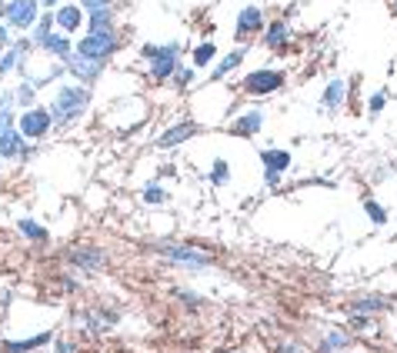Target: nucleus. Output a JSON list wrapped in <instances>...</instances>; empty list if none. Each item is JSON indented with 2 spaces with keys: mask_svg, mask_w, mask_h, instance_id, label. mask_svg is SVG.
I'll return each instance as SVG.
<instances>
[{
  "mask_svg": "<svg viewBox=\"0 0 397 353\" xmlns=\"http://www.w3.org/2000/svg\"><path fill=\"white\" fill-rule=\"evenodd\" d=\"M244 47H241V50H234V54H227V57H224V61L217 63L214 67V80H220V77H227L230 70H237V67H241V61H244Z\"/></svg>",
  "mask_w": 397,
  "mask_h": 353,
  "instance_id": "4be33fe9",
  "label": "nucleus"
},
{
  "mask_svg": "<svg viewBox=\"0 0 397 353\" xmlns=\"http://www.w3.org/2000/svg\"><path fill=\"white\" fill-rule=\"evenodd\" d=\"M87 33H100V31H114V14H110V7H100V10H91L87 17Z\"/></svg>",
  "mask_w": 397,
  "mask_h": 353,
  "instance_id": "6ab92c4d",
  "label": "nucleus"
},
{
  "mask_svg": "<svg viewBox=\"0 0 397 353\" xmlns=\"http://www.w3.org/2000/svg\"><path fill=\"white\" fill-rule=\"evenodd\" d=\"M347 340L351 337H344V334H327V347H331V350H340V347H347Z\"/></svg>",
  "mask_w": 397,
  "mask_h": 353,
  "instance_id": "7c9ffc66",
  "label": "nucleus"
},
{
  "mask_svg": "<svg viewBox=\"0 0 397 353\" xmlns=\"http://www.w3.org/2000/svg\"><path fill=\"white\" fill-rule=\"evenodd\" d=\"M381 107H384V93H374V97H370V113H377Z\"/></svg>",
  "mask_w": 397,
  "mask_h": 353,
  "instance_id": "f704fd0d",
  "label": "nucleus"
},
{
  "mask_svg": "<svg viewBox=\"0 0 397 353\" xmlns=\"http://www.w3.org/2000/svg\"><path fill=\"white\" fill-rule=\"evenodd\" d=\"M50 27H54V17H40L31 27V44H44L47 37H50Z\"/></svg>",
  "mask_w": 397,
  "mask_h": 353,
  "instance_id": "393cba45",
  "label": "nucleus"
},
{
  "mask_svg": "<svg viewBox=\"0 0 397 353\" xmlns=\"http://www.w3.org/2000/svg\"><path fill=\"white\" fill-rule=\"evenodd\" d=\"M160 253H164L167 260L183 263V267H194V270H200V267H211V263H214L207 253H200V250H194V246H174V244H167V246H160Z\"/></svg>",
  "mask_w": 397,
  "mask_h": 353,
  "instance_id": "0eeeda50",
  "label": "nucleus"
},
{
  "mask_svg": "<svg viewBox=\"0 0 397 353\" xmlns=\"http://www.w3.org/2000/svg\"><path fill=\"white\" fill-rule=\"evenodd\" d=\"M344 93H347V84H344V80H331L327 91H324V107L337 110L340 104H344Z\"/></svg>",
  "mask_w": 397,
  "mask_h": 353,
  "instance_id": "aec40b11",
  "label": "nucleus"
},
{
  "mask_svg": "<svg viewBox=\"0 0 397 353\" xmlns=\"http://www.w3.org/2000/svg\"><path fill=\"white\" fill-rule=\"evenodd\" d=\"M40 3H47V7H54V3H61V0H40Z\"/></svg>",
  "mask_w": 397,
  "mask_h": 353,
  "instance_id": "4c0bfd02",
  "label": "nucleus"
},
{
  "mask_svg": "<svg viewBox=\"0 0 397 353\" xmlns=\"http://www.w3.org/2000/svg\"><path fill=\"white\" fill-rule=\"evenodd\" d=\"M284 87V74L280 70H254V74H247L244 77V91L254 93V97H267V93H274Z\"/></svg>",
  "mask_w": 397,
  "mask_h": 353,
  "instance_id": "423d86ee",
  "label": "nucleus"
},
{
  "mask_svg": "<svg viewBox=\"0 0 397 353\" xmlns=\"http://www.w3.org/2000/svg\"><path fill=\"white\" fill-rule=\"evenodd\" d=\"M260 123H264V117H260L257 110H250V113H244V117H237V120L230 123V134H241V137H250V134H257Z\"/></svg>",
  "mask_w": 397,
  "mask_h": 353,
  "instance_id": "a211bd4d",
  "label": "nucleus"
},
{
  "mask_svg": "<svg viewBox=\"0 0 397 353\" xmlns=\"http://www.w3.org/2000/svg\"><path fill=\"white\" fill-rule=\"evenodd\" d=\"M194 134H197V123L183 120V123H177V127H170L167 134H160V137H157V147H174V143L194 137Z\"/></svg>",
  "mask_w": 397,
  "mask_h": 353,
  "instance_id": "4468645a",
  "label": "nucleus"
},
{
  "mask_svg": "<svg viewBox=\"0 0 397 353\" xmlns=\"http://www.w3.org/2000/svg\"><path fill=\"white\" fill-rule=\"evenodd\" d=\"M114 50H117V33H114V31L87 33V37L74 47L77 57H84V61H97V63H104Z\"/></svg>",
  "mask_w": 397,
  "mask_h": 353,
  "instance_id": "f03ea898",
  "label": "nucleus"
},
{
  "mask_svg": "<svg viewBox=\"0 0 397 353\" xmlns=\"http://www.w3.org/2000/svg\"><path fill=\"white\" fill-rule=\"evenodd\" d=\"M227 177H230V167H227V160H214V167H211V184H227Z\"/></svg>",
  "mask_w": 397,
  "mask_h": 353,
  "instance_id": "cd10ccee",
  "label": "nucleus"
},
{
  "mask_svg": "<svg viewBox=\"0 0 397 353\" xmlns=\"http://www.w3.org/2000/svg\"><path fill=\"white\" fill-rule=\"evenodd\" d=\"M177 297H181L183 304H190V307H197V304H200V297H197V293H187V290H177Z\"/></svg>",
  "mask_w": 397,
  "mask_h": 353,
  "instance_id": "72a5a7b5",
  "label": "nucleus"
},
{
  "mask_svg": "<svg viewBox=\"0 0 397 353\" xmlns=\"http://www.w3.org/2000/svg\"><path fill=\"white\" fill-rule=\"evenodd\" d=\"M0 40H3V44H10V31H7V24H3V20H0Z\"/></svg>",
  "mask_w": 397,
  "mask_h": 353,
  "instance_id": "c9c22d12",
  "label": "nucleus"
},
{
  "mask_svg": "<svg viewBox=\"0 0 397 353\" xmlns=\"http://www.w3.org/2000/svg\"><path fill=\"white\" fill-rule=\"evenodd\" d=\"M214 54H217L214 44H200L197 50H194V67H207V63L214 61Z\"/></svg>",
  "mask_w": 397,
  "mask_h": 353,
  "instance_id": "bb28decb",
  "label": "nucleus"
},
{
  "mask_svg": "<svg viewBox=\"0 0 397 353\" xmlns=\"http://www.w3.org/2000/svg\"><path fill=\"white\" fill-rule=\"evenodd\" d=\"M17 230H20V237H27V240H37V244H44L47 237H50V233H47L44 227L37 223V220H27V217H24V220H17Z\"/></svg>",
  "mask_w": 397,
  "mask_h": 353,
  "instance_id": "412c9836",
  "label": "nucleus"
},
{
  "mask_svg": "<svg viewBox=\"0 0 397 353\" xmlns=\"http://www.w3.org/2000/svg\"><path fill=\"white\" fill-rule=\"evenodd\" d=\"M84 20H87V17H84V10H80L77 3H63V7H57V14H54V24H57L61 31H77Z\"/></svg>",
  "mask_w": 397,
  "mask_h": 353,
  "instance_id": "ddd939ff",
  "label": "nucleus"
},
{
  "mask_svg": "<svg viewBox=\"0 0 397 353\" xmlns=\"http://www.w3.org/2000/svg\"><path fill=\"white\" fill-rule=\"evenodd\" d=\"M110 0H80V7L84 10H100V7H107Z\"/></svg>",
  "mask_w": 397,
  "mask_h": 353,
  "instance_id": "473e14b6",
  "label": "nucleus"
},
{
  "mask_svg": "<svg viewBox=\"0 0 397 353\" xmlns=\"http://www.w3.org/2000/svg\"><path fill=\"white\" fill-rule=\"evenodd\" d=\"M364 210H367V217H370V220H377V223H384V220H387V214H384V210L377 207V203H374V200H367Z\"/></svg>",
  "mask_w": 397,
  "mask_h": 353,
  "instance_id": "c85d7f7f",
  "label": "nucleus"
},
{
  "mask_svg": "<svg viewBox=\"0 0 397 353\" xmlns=\"http://www.w3.org/2000/svg\"><path fill=\"white\" fill-rule=\"evenodd\" d=\"M287 24H284V20H277V24H271V27H267V37H264V44L267 47H284L287 44Z\"/></svg>",
  "mask_w": 397,
  "mask_h": 353,
  "instance_id": "5701e85b",
  "label": "nucleus"
},
{
  "mask_svg": "<svg viewBox=\"0 0 397 353\" xmlns=\"http://www.w3.org/2000/svg\"><path fill=\"white\" fill-rule=\"evenodd\" d=\"M33 100H37V87H33L31 80H24L14 91V104H20V107L27 110V107H33Z\"/></svg>",
  "mask_w": 397,
  "mask_h": 353,
  "instance_id": "b1692460",
  "label": "nucleus"
},
{
  "mask_svg": "<svg viewBox=\"0 0 397 353\" xmlns=\"http://www.w3.org/2000/svg\"><path fill=\"white\" fill-rule=\"evenodd\" d=\"M57 353H74V347L70 343H57Z\"/></svg>",
  "mask_w": 397,
  "mask_h": 353,
  "instance_id": "e433bc0d",
  "label": "nucleus"
},
{
  "mask_svg": "<svg viewBox=\"0 0 397 353\" xmlns=\"http://www.w3.org/2000/svg\"><path fill=\"white\" fill-rule=\"evenodd\" d=\"M260 160H264V177H267V184L274 187L280 180V173L290 167V154L287 150H260Z\"/></svg>",
  "mask_w": 397,
  "mask_h": 353,
  "instance_id": "9d476101",
  "label": "nucleus"
},
{
  "mask_svg": "<svg viewBox=\"0 0 397 353\" xmlns=\"http://www.w3.org/2000/svg\"><path fill=\"white\" fill-rule=\"evenodd\" d=\"M351 313H357V317H370V313H381V310H387V300H381V297H357V300H351Z\"/></svg>",
  "mask_w": 397,
  "mask_h": 353,
  "instance_id": "f3484780",
  "label": "nucleus"
},
{
  "mask_svg": "<svg viewBox=\"0 0 397 353\" xmlns=\"http://www.w3.org/2000/svg\"><path fill=\"white\" fill-rule=\"evenodd\" d=\"M144 200H147L151 207H160V203H167V190L160 184H147L144 187Z\"/></svg>",
  "mask_w": 397,
  "mask_h": 353,
  "instance_id": "a878e982",
  "label": "nucleus"
},
{
  "mask_svg": "<svg viewBox=\"0 0 397 353\" xmlns=\"http://www.w3.org/2000/svg\"><path fill=\"white\" fill-rule=\"evenodd\" d=\"M7 157H20V160L31 157V147H27V140L20 137L17 127H10V130L0 134V160H7Z\"/></svg>",
  "mask_w": 397,
  "mask_h": 353,
  "instance_id": "1a4fd4ad",
  "label": "nucleus"
},
{
  "mask_svg": "<svg viewBox=\"0 0 397 353\" xmlns=\"http://www.w3.org/2000/svg\"><path fill=\"white\" fill-rule=\"evenodd\" d=\"M17 130H20V137L24 140H40L50 134V127H54V117H50V110L44 107H27L14 123Z\"/></svg>",
  "mask_w": 397,
  "mask_h": 353,
  "instance_id": "20e7f679",
  "label": "nucleus"
},
{
  "mask_svg": "<svg viewBox=\"0 0 397 353\" xmlns=\"http://www.w3.org/2000/svg\"><path fill=\"white\" fill-rule=\"evenodd\" d=\"M100 67H104V63L84 61V57H77V54H70V57H67V70H70L74 77H84V84H91V80L100 77Z\"/></svg>",
  "mask_w": 397,
  "mask_h": 353,
  "instance_id": "f8f14e48",
  "label": "nucleus"
},
{
  "mask_svg": "<svg viewBox=\"0 0 397 353\" xmlns=\"http://www.w3.org/2000/svg\"><path fill=\"white\" fill-rule=\"evenodd\" d=\"M14 107V91H0V110Z\"/></svg>",
  "mask_w": 397,
  "mask_h": 353,
  "instance_id": "2f4dec72",
  "label": "nucleus"
},
{
  "mask_svg": "<svg viewBox=\"0 0 397 353\" xmlns=\"http://www.w3.org/2000/svg\"><path fill=\"white\" fill-rule=\"evenodd\" d=\"M190 80H194V70H187V67H177V74H174V84H177V87H187Z\"/></svg>",
  "mask_w": 397,
  "mask_h": 353,
  "instance_id": "c756f323",
  "label": "nucleus"
},
{
  "mask_svg": "<svg viewBox=\"0 0 397 353\" xmlns=\"http://www.w3.org/2000/svg\"><path fill=\"white\" fill-rule=\"evenodd\" d=\"M50 340H54V334H37V337H27V340H7L3 350L7 353H31V350H37V347H47Z\"/></svg>",
  "mask_w": 397,
  "mask_h": 353,
  "instance_id": "2eb2a0df",
  "label": "nucleus"
},
{
  "mask_svg": "<svg viewBox=\"0 0 397 353\" xmlns=\"http://www.w3.org/2000/svg\"><path fill=\"white\" fill-rule=\"evenodd\" d=\"M7 47H10V44H3V40H0V54H3V50H7Z\"/></svg>",
  "mask_w": 397,
  "mask_h": 353,
  "instance_id": "ea45409f",
  "label": "nucleus"
},
{
  "mask_svg": "<svg viewBox=\"0 0 397 353\" xmlns=\"http://www.w3.org/2000/svg\"><path fill=\"white\" fill-rule=\"evenodd\" d=\"M67 257H70V263L80 267V270H104V267H107V253L97 250V246H74Z\"/></svg>",
  "mask_w": 397,
  "mask_h": 353,
  "instance_id": "6e6552de",
  "label": "nucleus"
},
{
  "mask_svg": "<svg viewBox=\"0 0 397 353\" xmlns=\"http://www.w3.org/2000/svg\"><path fill=\"white\" fill-rule=\"evenodd\" d=\"M40 20V0H7L3 7V24L17 31H31Z\"/></svg>",
  "mask_w": 397,
  "mask_h": 353,
  "instance_id": "7ed1b4c3",
  "label": "nucleus"
},
{
  "mask_svg": "<svg viewBox=\"0 0 397 353\" xmlns=\"http://www.w3.org/2000/svg\"><path fill=\"white\" fill-rule=\"evenodd\" d=\"M87 104H91V91L87 87H80V84L61 87L57 97H54V104H50V117H54V123H61V127H70L87 110Z\"/></svg>",
  "mask_w": 397,
  "mask_h": 353,
  "instance_id": "f257e3e1",
  "label": "nucleus"
},
{
  "mask_svg": "<svg viewBox=\"0 0 397 353\" xmlns=\"http://www.w3.org/2000/svg\"><path fill=\"white\" fill-rule=\"evenodd\" d=\"M177 54L181 47L177 44H167V47H144V57H151V77L153 80H170L174 70H177Z\"/></svg>",
  "mask_w": 397,
  "mask_h": 353,
  "instance_id": "39448f33",
  "label": "nucleus"
},
{
  "mask_svg": "<svg viewBox=\"0 0 397 353\" xmlns=\"http://www.w3.org/2000/svg\"><path fill=\"white\" fill-rule=\"evenodd\" d=\"M40 47H44L50 57H57V61H67V57L74 54V44H70V40H67L63 33H54V31H50V37H47V40H44Z\"/></svg>",
  "mask_w": 397,
  "mask_h": 353,
  "instance_id": "dca6fc26",
  "label": "nucleus"
},
{
  "mask_svg": "<svg viewBox=\"0 0 397 353\" xmlns=\"http://www.w3.org/2000/svg\"><path fill=\"white\" fill-rule=\"evenodd\" d=\"M264 27V14H260V7H244L241 17H237V40H244L250 33H257Z\"/></svg>",
  "mask_w": 397,
  "mask_h": 353,
  "instance_id": "9b49d317",
  "label": "nucleus"
},
{
  "mask_svg": "<svg viewBox=\"0 0 397 353\" xmlns=\"http://www.w3.org/2000/svg\"><path fill=\"white\" fill-rule=\"evenodd\" d=\"M284 353H301V350L297 347H284Z\"/></svg>",
  "mask_w": 397,
  "mask_h": 353,
  "instance_id": "58836bf2",
  "label": "nucleus"
}]
</instances>
